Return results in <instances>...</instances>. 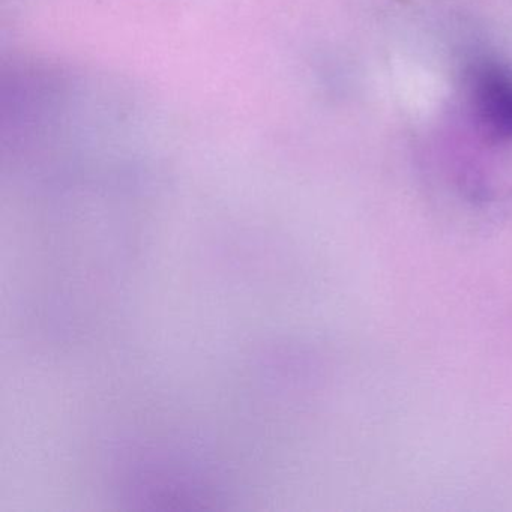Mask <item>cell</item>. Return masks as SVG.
<instances>
[{
	"label": "cell",
	"instance_id": "1",
	"mask_svg": "<svg viewBox=\"0 0 512 512\" xmlns=\"http://www.w3.org/2000/svg\"><path fill=\"white\" fill-rule=\"evenodd\" d=\"M476 107L490 130L512 137V79L490 71L482 74L476 83Z\"/></svg>",
	"mask_w": 512,
	"mask_h": 512
}]
</instances>
